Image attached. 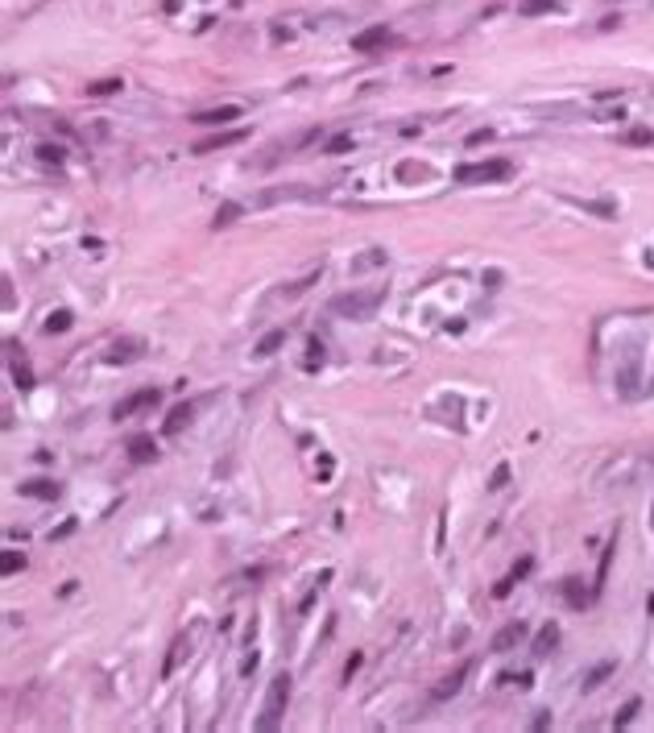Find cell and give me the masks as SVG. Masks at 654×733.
Listing matches in <instances>:
<instances>
[{"mask_svg": "<svg viewBox=\"0 0 654 733\" xmlns=\"http://www.w3.org/2000/svg\"><path fill=\"white\" fill-rule=\"evenodd\" d=\"M191 414H195V406H191V402H178L175 411L166 414V423H162V435H178V431L191 423Z\"/></svg>", "mask_w": 654, "mask_h": 733, "instance_id": "5bb4252c", "label": "cell"}, {"mask_svg": "<svg viewBox=\"0 0 654 733\" xmlns=\"http://www.w3.org/2000/svg\"><path fill=\"white\" fill-rule=\"evenodd\" d=\"M580 207H588V212H597V216H617V207L613 203H597V199H575Z\"/></svg>", "mask_w": 654, "mask_h": 733, "instance_id": "1f68e13d", "label": "cell"}, {"mask_svg": "<svg viewBox=\"0 0 654 733\" xmlns=\"http://www.w3.org/2000/svg\"><path fill=\"white\" fill-rule=\"evenodd\" d=\"M125 452H129L132 464H154V460H158V448H154V439H149V435H132Z\"/></svg>", "mask_w": 654, "mask_h": 733, "instance_id": "8fae6325", "label": "cell"}, {"mask_svg": "<svg viewBox=\"0 0 654 733\" xmlns=\"http://www.w3.org/2000/svg\"><path fill=\"white\" fill-rule=\"evenodd\" d=\"M489 137H493L489 129H477V133H468V145H480V141H489Z\"/></svg>", "mask_w": 654, "mask_h": 733, "instance_id": "74e56055", "label": "cell"}, {"mask_svg": "<svg viewBox=\"0 0 654 733\" xmlns=\"http://www.w3.org/2000/svg\"><path fill=\"white\" fill-rule=\"evenodd\" d=\"M245 141V129H228V133H212V137L195 141V153H212V149H224V145H236Z\"/></svg>", "mask_w": 654, "mask_h": 733, "instance_id": "7c38bea8", "label": "cell"}, {"mask_svg": "<svg viewBox=\"0 0 654 733\" xmlns=\"http://www.w3.org/2000/svg\"><path fill=\"white\" fill-rule=\"evenodd\" d=\"M518 642H526V622H510V626H501V630L493 634V642H489V646L501 655V650H514Z\"/></svg>", "mask_w": 654, "mask_h": 733, "instance_id": "9c48e42d", "label": "cell"}, {"mask_svg": "<svg viewBox=\"0 0 654 733\" xmlns=\"http://www.w3.org/2000/svg\"><path fill=\"white\" fill-rule=\"evenodd\" d=\"M468 671H472V659H468V663H456V671H451V676H443V680L431 687V700H451V696H456V692L464 687Z\"/></svg>", "mask_w": 654, "mask_h": 733, "instance_id": "5b68a950", "label": "cell"}, {"mask_svg": "<svg viewBox=\"0 0 654 733\" xmlns=\"http://www.w3.org/2000/svg\"><path fill=\"white\" fill-rule=\"evenodd\" d=\"M13 381H17L21 390H34V373L25 365V357H13Z\"/></svg>", "mask_w": 654, "mask_h": 733, "instance_id": "cb8c5ba5", "label": "cell"}, {"mask_svg": "<svg viewBox=\"0 0 654 733\" xmlns=\"http://www.w3.org/2000/svg\"><path fill=\"white\" fill-rule=\"evenodd\" d=\"M530 572H534V555H522V559L514 563V572H510V576H514V580H526Z\"/></svg>", "mask_w": 654, "mask_h": 733, "instance_id": "d6a6232c", "label": "cell"}, {"mask_svg": "<svg viewBox=\"0 0 654 733\" xmlns=\"http://www.w3.org/2000/svg\"><path fill=\"white\" fill-rule=\"evenodd\" d=\"M286 704H290V676L282 671V676H273V684L265 692V708L257 717V729H278L282 717H286Z\"/></svg>", "mask_w": 654, "mask_h": 733, "instance_id": "7a4b0ae2", "label": "cell"}, {"mask_svg": "<svg viewBox=\"0 0 654 733\" xmlns=\"http://www.w3.org/2000/svg\"><path fill=\"white\" fill-rule=\"evenodd\" d=\"M282 344H286V327H273L269 336H261V340H257V348H253V352H257V357H269V352H278Z\"/></svg>", "mask_w": 654, "mask_h": 733, "instance_id": "ac0fdd59", "label": "cell"}, {"mask_svg": "<svg viewBox=\"0 0 654 733\" xmlns=\"http://www.w3.org/2000/svg\"><path fill=\"white\" fill-rule=\"evenodd\" d=\"M356 671H360V655H352V659H348V667H344V684H348Z\"/></svg>", "mask_w": 654, "mask_h": 733, "instance_id": "d590c367", "label": "cell"}, {"mask_svg": "<svg viewBox=\"0 0 654 733\" xmlns=\"http://www.w3.org/2000/svg\"><path fill=\"white\" fill-rule=\"evenodd\" d=\"M145 352V340H116L112 348H108V365H129V361H137Z\"/></svg>", "mask_w": 654, "mask_h": 733, "instance_id": "30bf717a", "label": "cell"}, {"mask_svg": "<svg viewBox=\"0 0 654 733\" xmlns=\"http://www.w3.org/2000/svg\"><path fill=\"white\" fill-rule=\"evenodd\" d=\"M386 261H390L386 249H365V253L352 257V270H373V266H386Z\"/></svg>", "mask_w": 654, "mask_h": 733, "instance_id": "d6986e66", "label": "cell"}, {"mask_svg": "<svg viewBox=\"0 0 654 733\" xmlns=\"http://www.w3.org/2000/svg\"><path fill=\"white\" fill-rule=\"evenodd\" d=\"M21 498H38V502H58V498H62V489H58V481H46V477H38V481H21Z\"/></svg>", "mask_w": 654, "mask_h": 733, "instance_id": "ba28073f", "label": "cell"}, {"mask_svg": "<svg viewBox=\"0 0 654 733\" xmlns=\"http://www.w3.org/2000/svg\"><path fill=\"white\" fill-rule=\"evenodd\" d=\"M25 568V555H17V551H4V559H0V572L4 576H17Z\"/></svg>", "mask_w": 654, "mask_h": 733, "instance_id": "4316f807", "label": "cell"}, {"mask_svg": "<svg viewBox=\"0 0 654 733\" xmlns=\"http://www.w3.org/2000/svg\"><path fill=\"white\" fill-rule=\"evenodd\" d=\"M613 555H617V539H613L609 547H605V555H601V576H597V593L605 589V576H609V563H613Z\"/></svg>", "mask_w": 654, "mask_h": 733, "instance_id": "4dcf8cb0", "label": "cell"}, {"mask_svg": "<svg viewBox=\"0 0 654 733\" xmlns=\"http://www.w3.org/2000/svg\"><path fill=\"white\" fill-rule=\"evenodd\" d=\"M514 174V162L510 158H489V162H468L456 170V183L477 186V183H505Z\"/></svg>", "mask_w": 654, "mask_h": 733, "instance_id": "6da1fadb", "label": "cell"}, {"mask_svg": "<svg viewBox=\"0 0 654 733\" xmlns=\"http://www.w3.org/2000/svg\"><path fill=\"white\" fill-rule=\"evenodd\" d=\"M158 398H162L158 390H137V394H129V398H125V402H121V406L112 411V418H116V423H121V418H132V414H141V411H149V406H158Z\"/></svg>", "mask_w": 654, "mask_h": 733, "instance_id": "277c9868", "label": "cell"}, {"mask_svg": "<svg viewBox=\"0 0 654 733\" xmlns=\"http://www.w3.org/2000/svg\"><path fill=\"white\" fill-rule=\"evenodd\" d=\"M555 646H559V626H543V634L534 638V655L543 659V655H551Z\"/></svg>", "mask_w": 654, "mask_h": 733, "instance_id": "44dd1931", "label": "cell"}, {"mask_svg": "<svg viewBox=\"0 0 654 733\" xmlns=\"http://www.w3.org/2000/svg\"><path fill=\"white\" fill-rule=\"evenodd\" d=\"M71 530H75V518H67V522H62V526H58V530H54V539H67V535H71Z\"/></svg>", "mask_w": 654, "mask_h": 733, "instance_id": "8d00e7d4", "label": "cell"}, {"mask_svg": "<svg viewBox=\"0 0 654 733\" xmlns=\"http://www.w3.org/2000/svg\"><path fill=\"white\" fill-rule=\"evenodd\" d=\"M638 713H642V700H638V696H629V700H625V704L617 708V717H613V729H625V725H629V721H634Z\"/></svg>", "mask_w": 654, "mask_h": 733, "instance_id": "ffe728a7", "label": "cell"}, {"mask_svg": "<svg viewBox=\"0 0 654 733\" xmlns=\"http://www.w3.org/2000/svg\"><path fill=\"white\" fill-rule=\"evenodd\" d=\"M381 46H393V34L386 25H373V29H365V34L352 38V50H356V54H373V50H381Z\"/></svg>", "mask_w": 654, "mask_h": 733, "instance_id": "8992f818", "label": "cell"}, {"mask_svg": "<svg viewBox=\"0 0 654 733\" xmlns=\"http://www.w3.org/2000/svg\"><path fill=\"white\" fill-rule=\"evenodd\" d=\"M555 8H559V0H522L518 4L522 17H543V13H555Z\"/></svg>", "mask_w": 654, "mask_h": 733, "instance_id": "7402d4cb", "label": "cell"}, {"mask_svg": "<svg viewBox=\"0 0 654 733\" xmlns=\"http://www.w3.org/2000/svg\"><path fill=\"white\" fill-rule=\"evenodd\" d=\"M381 299H386V290H356V294H340L332 303V311L348 315V320H365V315H373L381 307Z\"/></svg>", "mask_w": 654, "mask_h": 733, "instance_id": "3957f363", "label": "cell"}, {"mask_svg": "<svg viewBox=\"0 0 654 733\" xmlns=\"http://www.w3.org/2000/svg\"><path fill=\"white\" fill-rule=\"evenodd\" d=\"M186 650H191V638H186V634H178V638L170 642V655H166V663H162V680H170V676H175Z\"/></svg>", "mask_w": 654, "mask_h": 733, "instance_id": "4fadbf2b", "label": "cell"}, {"mask_svg": "<svg viewBox=\"0 0 654 733\" xmlns=\"http://www.w3.org/2000/svg\"><path fill=\"white\" fill-rule=\"evenodd\" d=\"M505 481H510V468H505V464H501V468H497V472H493V481H489V485H493V489H501V485H505Z\"/></svg>", "mask_w": 654, "mask_h": 733, "instance_id": "e575fe53", "label": "cell"}, {"mask_svg": "<svg viewBox=\"0 0 654 733\" xmlns=\"http://www.w3.org/2000/svg\"><path fill=\"white\" fill-rule=\"evenodd\" d=\"M621 145H654V129H629V133H617Z\"/></svg>", "mask_w": 654, "mask_h": 733, "instance_id": "484cf974", "label": "cell"}, {"mask_svg": "<svg viewBox=\"0 0 654 733\" xmlns=\"http://www.w3.org/2000/svg\"><path fill=\"white\" fill-rule=\"evenodd\" d=\"M71 323H75V315H71L67 307H58V311L46 315V331H50V336H62V331H71Z\"/></svg>", "mask_w": 654, "mask_h": 733, "instance_id": "e0dca14e", "label": "cell"}, {"mask_svg": "<svg viewBox=\"0 0 654 733\" xmlns=\"http://www.w3.org/2000/svg\"><path fill=\"white\" fill-rule=\"evenodd\" d=\"M195 125H232V121H240V108L236 104H219V108H199L195 116H191Z\"/></svg>", "mask_w": 654, "mask_h": 733, "instance_id": "52a82bcc", "label": "cell"}, {"mask_svg": "<svg viewBox=\"0 0 654 733\" xmlns=\"http://www.w3.org/2000/svg\"><path fill=\"white\" fill-rule=\"evenodd\" d=\"M564 596H567L571 609H588V605H592V593H588L575 576H567V580H564Z\"/></svg>", "mask_w": 654, "mask_h": 733, "instance_id": "9a60e30c", "label": "cell"}, {"mask_svg": "<svg viewBox=\"0 0 654 733\" xmlns=\"http://www.w3.org/2000/svg\"><path fill=\"white\" fill-rule=\"evenodd\" d=\"M38 162H46V166H62V162H67V149L46 141V145H38Z\"/></svg>", "mask_w": 654, "mask_h": 733, "instance_id": "603a6c76", "label": "cell"}, {"mask_svg": "<svg viewBox=\"0 0 654 733\" xmlns=\"http://www.w3.org/2000/svg\"><path fill=\"white\" fill-rule=\"evenodd\" d=\"M116 92H121V79H100V83H91V88H88L91 100H100V95H116Z\"/></svg>", "mask_w": 654, "mask_h": 733, "instance_id": "83f0119b", "label": "cell"}, {"mask_svg": "<svg viewBox=\"0 0 654 733\" xmlns=\"http://www.w3.org/2000/svg\"><path fill=\"white\" fill-rule=\"evenodd\" d=\"M232 220H240V203H224V207L216 212V220H212V228L219 232V228H228Z\"/></svg>", "mask_w": 654, "mask_h": 733, "instance_id": "d4e9b609", "label": "cell"}, {"mask_svg": "<svg viewBox=\"0 0 654 733\" xmlns=\"http://www.w3.org/2000/svg\"><path fill=\"white\" fill-rule=\"evenodd\" d=\"M514 584H518L514 576H505V580H497V584H493V596H497V601H501V596H510V589H514Z\"/></svg>", "mask_w": 654, "mask_h": 733, "instance_id": "836d02e7", "label": "cell"}, {"mask_svg": "<svg viewBox=\"0 0 654 733\" xmlns=\"http://www.w3.org/2000/svg\"><path fill=\"white\" fill-rule=\"evenodd\" d=\"M613 671H617V663H613V659H605V663H597V667H592V671H588V676H584V696H588V692H597V687L605 684V680H609Z\"/></svg>", "mask_w": 654, "mask_h": 733, "instance_id": "2e32d148", "label": "cell"}, {"mask_svg": "<svg viewBox=\"0 0 654 733\" xmlns=\"http://www.w3.org/2000/svg\"><path fill=\"white\" fill-rule=\"evenodd\" d=\"M348 149H352V137H348V133H336V137L323 141V153H348Z\"/></svg>", "mask_w": 654, "mask_h": 733, "instance_id": "f1b7e54d", "label": "cell"}, {"mask_svg": "<svg viewBox=\"0 0 654 733\" xmlns=\"http://www.w3.org/2000/svg\"><path fill=\"white\" fill-rule=\"evenodd\" d=\"M323 365V344H319V340H311V344H306V373H315V369Z\"/></svg>", "mask_w": 654, "mask_h": 733, "instance_id": "f546056e", "label": "cell"}]
</instances>
